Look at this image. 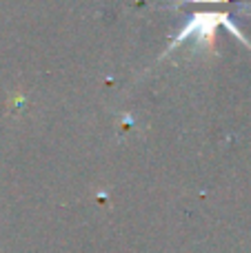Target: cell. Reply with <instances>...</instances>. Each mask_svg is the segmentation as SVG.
Listing matches in <instances>:
<instances>
[{"mask_svg":"<svg viewBox=\"0 0 251 253\" xmlns=\"http://www.w3.org/2000/svg\"><path fill=\"white\" fill-rule=\"evenodd\" d=\"M198 2H203V0H198ZM207 2H227V0H207Z\"/></svg>","mask_w":251,"mask_h":253,"instance_id":"6da1fadb","label":"cell"}]
</instances>
